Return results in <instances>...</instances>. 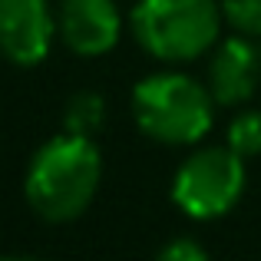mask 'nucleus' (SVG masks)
<instances>
[{"mask_svg":"<svg viewBox=\"0 0 261 261\" xmlns=\"http://www.w3.org/2000/svg\"><path fill=\"white\" fill-rule=\"evenodd\" d=\"M53 13L46 0H0V53L17 66H37L53 46Z\"/></svg>","mask_w":261,"mask_h":261,"instance_id":"5","label":"nucleus"},{"mask_svg":"<svg viewBox=\"0 0 261 261\" xmlns=\"http://www.w3.org/2000/svg\"><path fill=\"white\" fill-rule=\"evenodd\" d=\"M222 13L238 33L261 37V0H222Z\"/></svg>","mask_w":261,"mask_h":261,"instance_id":"10","label":"nucleus"},{"mask_svg":"<svg viewBox=\"0 0 261 261\" xmlns=\"http://www.w3.org/2000/svg\"><path fill=\"white\" fill-rule=\"evenodd\" d=\"M122 20L113 0H63L60 37L76 57H102L119 43Z\"/></svg>","mask_w":261,"mask_h":261,"instance_id":"6","label":"nucleus"},{"mask_svg":"<svg viewBox=\"0 0 261 261\" xmlns=\"http://www.w3.org/2000/svg\"><path fill=\"white\" fill-rule=\"evenodd\" d=\"M228 149H235L242 159L261 155V113L258 109H245L231 119L228 126Z\"/></svg>","mask_w":261,"mask_h":261,"instance_id":"9","label":"nucleus"},{"mask_svg":"<svg viewBox=\"0 0 261 261\" xmlns=\"http://www.w3.org/2000/svg\"><path fill=\"white\" fill-rule=\"evenodd\" d=\"M212 89L185 73H152L133 89V116L139 129L166 146H192L212 129Z\"/></svg>","mask_w":261,"mask_h":261,"instance_id":"2","label":"nucleus"},{"mask_svg":"<svg viewBox=\"0 0 261 261\" xmlns=\"http://www.w3.org/2000/svg\"><path fill=\"white\" fill-rule=\"evenodd\" d=\"M159 258H166V261H205V258H208V251H205L195 238H185L182 235V238H175V242L162 245Z\"/></svg>","mask_w":261,"mask_h":261,"instance_id":"11","label":"nucleus"},{"mask_svg":"<svg viewBox=\"0 0 261 261\" xmlns=\"http://www.w3.org/2000/svg\"><path fill=\"white\" fill-rule=\"evenodd\" d=\"M261 83V50L248 37H228L215 50L208 66V89L215 102L222 106H238L255 96Z\"/></svg>","mask_w":261,"mask_h":261,"instance_id":"7","label":"nucleus"},{"mask_svg":"<svg viewBox=\"0 0 261 261\" xmlns=\"http://www.w3.org/2000/svg\"><path fill=\"white\" fill-rule=\"evenodd\" d=\"M222 17L215 0H139L133 7V30L155 60L185 63L215 46Z\"/></svg>","mask_w":261,"mask_h":261,"instance_id":"3","label":"nucleus"},{"mask_svg":"<svg viewBox=\"0 0 261 261\" xmlns=\"http://www.w3.org/2000/svg\"><path fill=\"white\" fill-rule=\"evenodd\" d=\"M245 192V159L228 146L189 155L172 178V202L195 222H212L235 208Z\"/></svg>","mask_w":261,"mask_h":261,"instance_id":"4","label":"nucleus"},{"mask_svg":"<svg viewBox=\"0 0 261 261\" xmlns=\"http://www.w3.org/2000/svg\"><path fill=\"white\" fill-rule=\"evenodd\" d=\"M102 178V155L89 136L63 133L33 152L23 178L30 208L46 222H73L89 208Z\"/></svg>","mask_w":261,"mask_h":261,"instance_id":"1","label":"nucleus"},{"mask_svg":"<svg viewBox=\"0 0 261 261\" xmlns=\"http://www.w3.org/2000/svg\"><path fill=\"white\" fill-rule=\"evenodd\" d=\"M102 122H106V102H102L99 93L83 89V93L70 96V102H66V109H63V129L66 133L89 136V139H93L102 129Z\"/></svg>","mask_w":261,"mask_h":261,"instance_id":"8","label":"nucleus"}]
</instances>
